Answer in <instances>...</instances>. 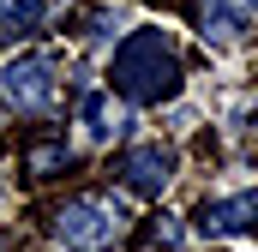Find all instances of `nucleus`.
<instances>
[{
    "label": "nucleus",
    "instance_id": "10",
    "mask_svg": "<svg viewBox=\"0 0 258 252\" xmlns=\"http://www.w3.org/2000/svg\"><path fill=\"white\" fill-rule=\"evenodd\" d=\"M150 246L174 252V246H180V222H174V216H156V228H150Z\"/></svg>",
    "mask_w": 258,
    "mask_h": 252
},
{
    "label": "nucleus",
    "instance_id": "9",
    "mask_svg": "<svg viewBox=\"0 0 258 252\" xmlns=\"http://www.w3.org/2000/svg\"><path fill=\"white\" fill-rule=\"evenodd\" d=\"M66 162H72V150H66V144H42V150H30V156H24V168H30L36 180H48V174H60Z\"/></svg>",
    "mask_w": 258,
    "mask_h": 252
},
{
    "label": "nucleus",
    "instance_id": "6",
    "mask_svg": "<svg viewBox=\"0 0 258 252\" xmlns=\"http://www.w3.org/2000/svg\"><path fill=\"white\" fill-rule=\"evenodd\" d=\"M252 6L246 0H204L198 6V36L204 42H216V48H228V42H240L246 30H252Z\"/></svg>",
    "mask_w": 258,
    "mask_h": 252
},
{
    "label": "nucleus",
    "instance_id": "8",
    "mask_svg": "<svg viewBox=\"0 0 258 252\" xmlns=\"http://www.w3.org/2000/svg\"><path fill=\"white\" fill-rule=\"evenodd\" d=\"M42 30V0H0V42L36 36Z\"/></svg>",
    "mask_w": 258,
    "mask_h": 252
},
{
    "label": "nucleus",
    "instance_id": "5",
    "mask_svg": "<svg viewBox=\"0 0 258 252\" xmlns=\"http://www.w3.org/2000/svg\"><path fill=\"white\" fill-rule=\"evenodd\" d=\"M192 228L198 234H216V240H228V234H258V186L228 192V198H210V204L198 210Z\"/></svg>",
    "mask_w": 258,
    "mask_h": 252
},
{
    "label": "nucleus",
    "instance_id": "1",
    "mask_svg": "<svg viewBox=\"0 0 258 252\" xmlns=\"http://www.w3.org/2000/svg\"><path fill=\"white\" fill-rule=\"evenodd\" d=\"M180 78H186V66L174 54L168 30H132L126 42L114 48V60H108V90H120L138 108L168 102V96L180 90Z\"/></svg>",
    "mask_w": 258,
    "mask_h": 252
},
{
    "label": "nucleus",
    "instance_id": "11",
    "mask_svg": "<svg viewBox=\"0 0 258 252\" xmlns=\"http://www.w3.org/2000/svg\"><path fill=\"white\" fill-rule=\"evenodd\" d=\"M246 6H252V12H258V0H246Z\"/></svg>",
    "mask_w": 258,
    "mask_h": 252
},
{
    "label": "nucleus",
    "instance_id": "4",
    "mask_svg": "<svg viewBox=\"0 0 258 252\" xmlns=\"http://www.w3.org/2000/svg\"><path fill=\"white\" fill-rule=\"evenodd\" d=\"M120 186L126 192H138V198H156V192L174 180V150L168 144H132L126 156H120Z\"/></svg>",
    "mask_w": 258,
    "mask_h": 252
},
{
    "label": "nucleus",
    "instance_id": "2",
    "mask_svg": "<svg viewBox=\"0 0 258 252\" xmlns=\"http://www.w3.org/2000/svg\"><path fill=\"white\" fill-rule=\"evenodd\" d=\"M126 234V204L120 198H72L54 210V246L66 252H108Z\"/></svg>",
    "mask_w": 258,
    "mask_h": 252
},
{
    "label": "nucleus",
    "instance_id": "7",
    "mask_svg": "<svg viewBox=\"0 0 258 252\" xmlns=\"http://www.w3.org/2000/svg\"><path fill=\"white\" fill-rule=\"evenodd\" d=\"M78 120H84V132H90L96 144H108L114 132H126V108L114 102V90L84 84V90H78Z\"/></svg>",
    "mask_w": 258,
    "mask_h": 252
},
{
    "label": "nucleus",
    "instance_id": "3",
    "mask_svg": "<svg viewBox=\"0 0 258 252\" xmlns=\"http://www.w3.org/2000/svg\"><path fill=\"white\" fill-rule=\"evenodd\" d=\"M54 90H60V78H54V60L48 54H18V60L0 66V96L18 114H48L54 108Z\"/></svg>",
    "mask_w": 258,
    "mask_h": 252
}]
</instances>
